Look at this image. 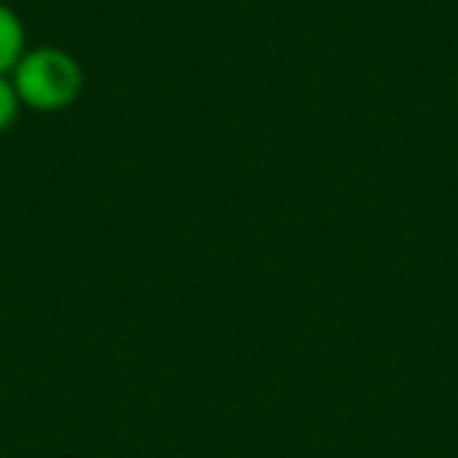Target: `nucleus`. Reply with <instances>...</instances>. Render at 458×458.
Masks as SVG:
<instances>
[{"label": "nucleus", "instance_id": "1", "mask_svg": "<svg viewBox=\"0 0 458 458\" xmlns=\"http://www.w3.org/2000/svg\"><path fill=\"white\" fill-rule=\"evenodd\" d=\"M10 76L20 91L22 107L38 114H60L72 107L85 89L82 64L70 51L54 45L29 47Z\"/></svg>", "mask_w": 458, "mask_h": 458}, {"label": "nucleus", "instance_id": "2", "mask_svg": "<svg viewBox=\"0 0 458 458\" xmlns=\"http://www.w3.org/2000/svg\"><path fill=\"white\" fill-rule=\"evenodd\" d=\"M26 51H29L26 22L20 20V13L13 7H7L0 0V76H10Z\"/></svg>", "mask_w": 458, "mask_h": 458}, {"label": "nucleus", "instance_id": "3", "mask_svg": "<svg viewBox=\"0 0 458 458\" xmlns=\"http://www.w3.org/2000/svg\"><path fill=\"white\" fill-rule=\"evenodd\" d=\"M20 110H22V101L13 85V76H0V132H7V129L13 126Z\"/></svg>", "mask_w": 458, "mask_h": 458}]
</instances>
